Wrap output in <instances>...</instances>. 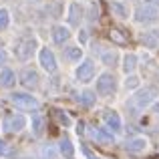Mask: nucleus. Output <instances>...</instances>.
<instances>
[{
	"mask_svg": "<svg viewBox=\"0 0 159 159\" xmlns=\"http://www.w3.org/2000/svg\"><path fill=\"white\" fill-rule=\"evenodd\" d=\"M159 16V10L153 4H141V6H137L135 10V20L141 24H149V22H155Z\"/></svg>",
	"mask_w": 159,
	"mask_h": 159,
	"instance_id": "f257e3e1",
	"label": "nucleus"
},
{
	"mask_svg": "<svg viewBox=\"0 0 159 159\" xmlns=\"http://www.w3.org/2000/svg\"><path fill=\"white\" fill-rule=\"evenodd\" d=\"M117 89L115 85V77H113L111 73H103L101 77L97 79V93L103 95V97H109V95H113Z\"/></svg>",
	"mask_w": 159,
	"mask_h": 159,
	"instance_id": "f03ea898",
	"label": "nucleus"
},
{
	"mask_svg": "<svg viewBox=\"0 0 159 159\" xmlns=\"http://www.w3.org/2000/svg\"><path fill=\"white\" fill-rule=\"evenodd\" d=\"M10 101H12V105H16L18 109H26V111L39 107V101H36L32 95H26V93H12Z\"/></svg>",
	"mask_w": 159,
	"mask_h": 159,
	"instance_id": "7ed1b4c3",
	"label": "nucleus"
},
{
	"mask_svg": "<svg viewBox=\"0 0 159 159\" xmlns=\"http://www.w3.org/2000/svg\"><path fill=\"white\" fill-rule=\"evenodd\" d=\"M34 51H36V40L34 39H24V40H20V43L16 44V57H18L20 61L32 58Z\"/></svg>",
	"mask_w": 159,
	"mask_h": 159,
	"instance_id": "20e7f679",
	"label": "nucleus"
},
{
	"mask_svg": "<svg viewBox=\"0 0 159 159\" xmlns=\"http://www.w3.org/2000/svg\"><path fill=\"white\" fill-rule=\"evenodd\" d=\"M2 127H4V131H8V133H18L26 127V119H24V115H8L6 119H4Z\"/></svg>",
	"mask_w": 159,
	"mask_h": 159,
	"instance_id": "39448f33",
	"label": "nucleus"
},
{
	"mask_svg": "<svg viewBox=\"0 0 159 159\" xmlns=\"http://www.w3.org/2000/svg\"><path fill=\"white\" fill-rule=\"evenodd\" d=\"M77 79L81 83H89V81H93V77H95V62L93 61H89V58H87V61H83L81 65L77 66Z\"/></svg>",
	"mask_w": 159,
	"mask_h": 159,
	"instance_id": "423d86ee",
	"label": "nucleus"
},
{
	"mask_svg": "<svg viewBox=\"0 0 159 159\" xmlns=\"http://www.w3.org/2000/svg\"><path fill=\"white\" fill-rule=\"evenodd\" d=\"M157 97V91L155 89H145V91H139V93L133 97V105H137L139 109H145L147 105H151Z\"/></svg>",
	"mask_w": 159,
	"mask_h": 159,
	"instance_id": "0eeeda50",
	"label": "nucleus"
},
{
	"mask_svg": "<svg viewBox=\"0 0 159 159\" xmlns=\"http://www.w3.org/2000/svg\"><path fill=\"white\" fill-rule=\"evenodd\" d=\"M40 65H43V69L47 70V73H54L57 70V58H54V54L51 48H40Z\"/></svg>",
	"mask_w": 159,
	"mask_h": 159,
	"instance_id": "6e6552de",
	"label": "nucleus"
},
{
	"mask_svg": "<svg viewBox=\"0 0 159 159\" xmlns=\"http://www.w3.org/2000/svg\"><path fill=\"white\" fill-rule=\"evenodd\" d=\"M39 73L32 69H24L22 73H20V85L26 87V89H36L39 87Z\"/></svg>",
	"mask_w": 159,
	"mask_h": 159,
	"instance_id": "1a4fd4ad",
	"label": "nucleus"
},
{
	"mask_svg": "<svg viewBox=\"0 0 159 159\" xmlns=\"http://www.w3.org/2000/svg\"><path fill=\"white\" fill-rule=\"evenodd\" d=\"M81 18H83V8L79 2H73L69 8V24H73V26H77V24H81Z\"/></svg>",
	"mask_w": 159,
	"mask_h": 159,
	"instance_id": "9d476101",
	"label": "nucleus"
},
{
	"mask_svg": "<svg viewBox=\"0 0 159 159\" xmlns=\"http://www.w3.org/2000/svg\"><path fill=\"white\" fill-rule=\"evenodd\" d=\"M109 39L115 44H121V47H125V44L129 43V36L123 28H111V30H109Z\"/></svg>",
	"mask_w": 159,
	"mask_h": 159,
	"instance_id": "9b49d317",
	"label": "nucleus"
},
{
	"mask_svg": "<svg viewBox=\"0 0 159 159\" xmlns=\"http://www.w3.org/2000/svg\"><path fill=\"white\" fill-rule=\"evenodd\" d=\"M69 39H70V32H69V28H66V26H54V30H52V40H54L57 44H65Z\"/></svg>",
	"mask_w": 159,
	"mask_h": 159,
	"instance_id": "f8f14e48",
	"label": "nucleus"
},
{
	"mask_svg": "<svg viewBox=\"0 0 159 159\" xmlns=\"http://www.w3.org/2000/svg\"><path fill=\"white\" fill-rule=\"evenodd\" d=\"M14 83H16V75L12 73L10 69H2V70H0V87L10 89Z\"/></svg>",
	"mask_w": 159,
	"mask_h": 159,
	"instance_id": "ddd939ff",
	"label": "nucleus"
},
{
	"mask_svg": "<svg viewBox=\"0 0 159 159\" xmlns=\"http://www.w3.org/2000/svg\"><path fill=\"white\" fill-rule=\"evenodd\" d=\"M105 123L109 125V129H113V131H119L121 129V119H119V115H117L115 111H107L105 113Z\"/></svg>",
	"mask_w": 159,
	"mask_h": 159,
	"instance_id": "4468645a",
	"label": "nucleus"
},
{
	"mask_svg": "<svg viewBox=\"0 0 159 159\" xmlns=\"http://www.w3.org/2000/svg\"><path fill=\"white\" fill-rule=\"evenodd\" d=\"M125 147H127V151H131V153H139V151H143V149L147 147V141H145L143 137H137V139H131Z\"/></svg>",
	"mask_w": 159,
	"mask_h": 159,
	"instance_id": "2eb2a0df",
	"label": "nucleus"
},
{
	"mask_svg": "<svg viewBox=\"0 0 159 159\" xmlns=\"http://www.w3.org/2000/svg\"><path fill=\"white\" fill-rule=\"evenodd\" d=\"M91 135H93V139H97V141H101V143H113V135L107 131V129H97V131H91Z\"/></svg>",
	"mask_w": 159,
	"mask_h": 159,
	"instance_id": "dca6fc26",
	"label": "nucleus"
},
{
	"mask_svg": "<svg viewBox=\"0 0 159 159\" xmlns=\"http://www.w3.org/2000/svg\"><path fill=\"white\" fill-rule=\"evenodd\" d=\"M135 66H137V57L135 54H127V57L123 58V70L129 75V73L135 70Z\"/></svg>",
	"mask_w": 159,
	"mask_h": 159,
	"instance_id": "f3484780",
	"label": "nucleus"
},
{
	"mask_svg": "<svg viewBox=\"0 0 159 159\" xmlns=\"http://www.w3.org/2000/svg\"><path fill=\"white\" fill-rule=\"evenodd\" d=\"M58 149H61V153H62L66 159H70V157L75 155V147H73V143H70L69 139H62L61 145H58Z\"/></svg>",
	"mask_w": 159,
	"mask_h": 159,
	"instance_id": "a211bd4d",
	"label": "nucleus"
},
{
	"mask_svg": "<svg viewBox=\"0 0 159 159\" xmlns=\"http://www.w3.org/2000/svg\"><path fill=\"white\" fill-rule=\"evenodd\" d=\"M95 101H97V97H95L93 91H83L81 93V105L83 107H93Z\"/></svg>",
	"mask_w": 159,
	"mask_h": 159,
	"instance_id": "6ab92c4d",
	"label": "nucleus"
},
{
	"mask_svg": "<svg viewBox=\"0 0 159 159\" xmlns=\"http://www.w3.org/2000/svg\"><path fill=\"white\" fill-rule=\"evenodd\" d=\"M32 129H34V135H43V129H44V121L39 113L32 115Z\"/></svg>",
	"mask_w": 159,
	"mask_h": 159,
	"instance_id": "aec40b11",
	"label": "nucleus"
},
{
	"mask_svg": "<svg viewBox=\"0 0 159 159\" xmlns=\"http://www.w3.org/2000/svg\"><path fill=\"white\" fill-rule=\"evenodd\" d=\"M66 54V58L69 61H81V57H83V48H79V47H69L65 51Z\"/></svg>",
	"mask_w": 159,
	"mask_h": 159,
	"instance_id": "412c9836",
	"label": "nucleus"
},
{
	"mask_svg": "<svg viewBox=\"0 0 159 159\" xmlns=\"http://www.w3.org/2000/svg\"><path fill=\"white\" fill-rule=\"evenodd\" d=\"M52 113H54V117H57V121H58V123L62 125V127H69V125H70V117L66 115V113L62 111V109H54Z\"/></svg>",
	"mask_w": 159,
	"mask_h": 159,
	"instance_id": "4be33fe9",
	"label": "nucleus"
},
{
	"mask_svg": "<svg viewBox=\"0 0 159 159\" xmlns=\"http://www.w3.org/2000/svg\"><path fill=\"white\" fill-rule=\"evenodd\" d=\"M111 10H113V14H115L117 18H125V16H127V12H125V8L121 6L119 2H111Z\"/></svg>",
	"mask_w": 159,
	"mask_h": 159,
	"instance_id": "5701e85b",
	"label": "nucleus"
},
{
	"mask_svg": "<svg viewBox=\"0 0 159 159\" xmlns=\"http://www.w3.org/2000/svg\"><path fill=\"white\" fill-rule=\"evenodd\" d=\"M143 43L147 44L149 48H155V47H157V40H155V36H153V32H147V34H143Z\"/></svg>",
	"mask_w": 159,
	"mask_h": 159,
	"instance_id": "b1692460",
	"label": "nucleus"
},
{
	"mask_svg": "<svg viewBox=\"0 0 159 159\" xmlns=\"http://www.w3.org/2000/svg\"><path fill=\"white\" fill-rule=\"evenodd\" d=\"M8 20H10L8 10H6V8H0V28H6L8 26Z\"/></svg>",
	"mask_w": 159,
	"mask_h": 159,
	"instance_id": "393cba45",
	"label": "nucleus"
},
{
	"mask_svg": "<svg viewBox=\"0 0 159 159\" xmlns=\"http://www.w3.org/2000/svg\"><path fill=\"white\" fill-rule=\"evenodd\" d=\"M103 62H105V65H115L117 62V52H105L103 54Z\"/></svg>",
	"mask_w": 159,
	"mask_h": 159,
	"instance_id": "a878e982",
	"label": "nucleus"
},
{
	"mask_svg": "<svg viewBox=\"0 0 159 159\" xmlns=\"http://www.w3.org/2000/svg\"><path fill=\"white\" fill-rule=\"evenodd\" d=\"M137 85H139V79H137V77H133V75L127 77V81H125V87H127V89H135Z\"/></svg>",
	"mask_w": 159,
	"mask_h": 159,
	"instance_id": "bb28decb",
	"label": "nucleus"
},
{
	"mask_svg": "<svg viewBox=\"0 0 159 159\" xmlns=\"http://www.w3.org/2000/svg\"><path fill=\"white\" fill-rule=\"evenodd\" d=\"M47 10H48V12H52V16H58V14H61V4H58V2H52L51 6L47 8Z\"/></svg>",
	"mask_w": 159,
	"mask_h": 159,
	"instance_id": "cd10ccee",
	"label": "nucleus"
},
{
	"mask_svg": "<svg viewBox=\"0 0 159 159\" xmlns=\"http://www.w3.org/2000/svg\"><path fill=\"white\" fill-rule=\"evenodd\" d=\"M6 58H8L6 51H4V48H0V65H4V62H6Z\"/></svg>",
	"mask_w": 159,
	"mask_h": 159,
	"instance_id": "c85d7f7f",
	"label": "nucleus"
},
{
	"mask_svg": "<svg viewBox=\"0 0 159 159\" xmlns=\"http://www.w3.org/2000/svg\"><path fill=\"white\" fill-rule=\"evenodd\" d=\"M0 153H8V147H6L4 141H0Z\"/></svg>",
	"mask_w": 159,
	"mask_h": 159,
	"instance_id": "c756f323",
	"label": "nucleus"
},
{
	"mask_svg": "<svg viewBox=\"0 0 159 159\" xmlns=\"http://www.w3.org/2000/svg\"><path fill=\"white\" fill-rule=\"evenodd\" d=\"M149 4H159V0H147Z\"/></svg>",
	"mask_w": 159,
	"mask_h": 159,
	"instance_id": "7c9ffc66",
	"label": "nucleus"
},
{
	"mask_svg": "<svg viewBox=\"0 0 159 159\" xmlns=\"http://www.w3.org/2000/svg\"><path fill=\"white\" fill-rule=\"evenodd\" d=\"M89 159H101V157H89Z\"/></svg>",
	"mask_w": 159,
	"mask_h": 159,
	"instance_id": "2f4dec72",
	"label": "nucleus"
},
{
	"mask_svg": "<svg viewBox=\"0 0 159 159\" xmlns=\"http://www.w3.org/2000/svg\"><path fill=\"white\" fill-rule=\"evenodd\" d=\"M30 2H39V0H30Z\"/></svg>",
	"mask_w": 159,
	"mask_h": 159,
	"instance_id": "473e14b6",
	"label": "nucleus"
},
{
	"mask_svg": "<svg viewBox=\"0 0 159 159\" xmlns=\"http://www.w3.org/2000/svg\"><path fill=\"white\" fill-rule=\"evenodd\" d=\"M157 32H159V30H157Z\"/></svg>",
	"mask_w": 159,
	"mask_h": 159,
	"instance_id": "72a5a7b5",
	"label": "nucleus"
}]
</instances>
